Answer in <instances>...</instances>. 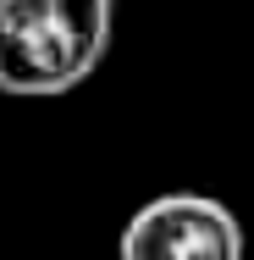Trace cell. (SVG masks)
Instances as JSON below:
<instances>
[{"instance_id":"2","label":"cell","mask_w":254,"mask_h":260,"mask_svg":"<svg viewBox=\"0 0 254 260\" xmlns=\"http://www.w3.org/2000/svg\"><path fill=\"white\" fill-rule=\"evenodd\" d=\"M127 260H232L243 255V221L210 194H160L122 233Z\"/></svg>"},{"instance_id":"1","label":"cell","mask_w":254,"mask_h":260,"mask_svg":"<svg viewBox=\"0 0 254 260\" xmlns=\"http://www.w3.org/2000/svg\"><path fill=\"white\" fill-rule=\"evenodd\" d=\"M116 0H0V94L55 100L94 78Z\"/></svg>"}]
</instances>
